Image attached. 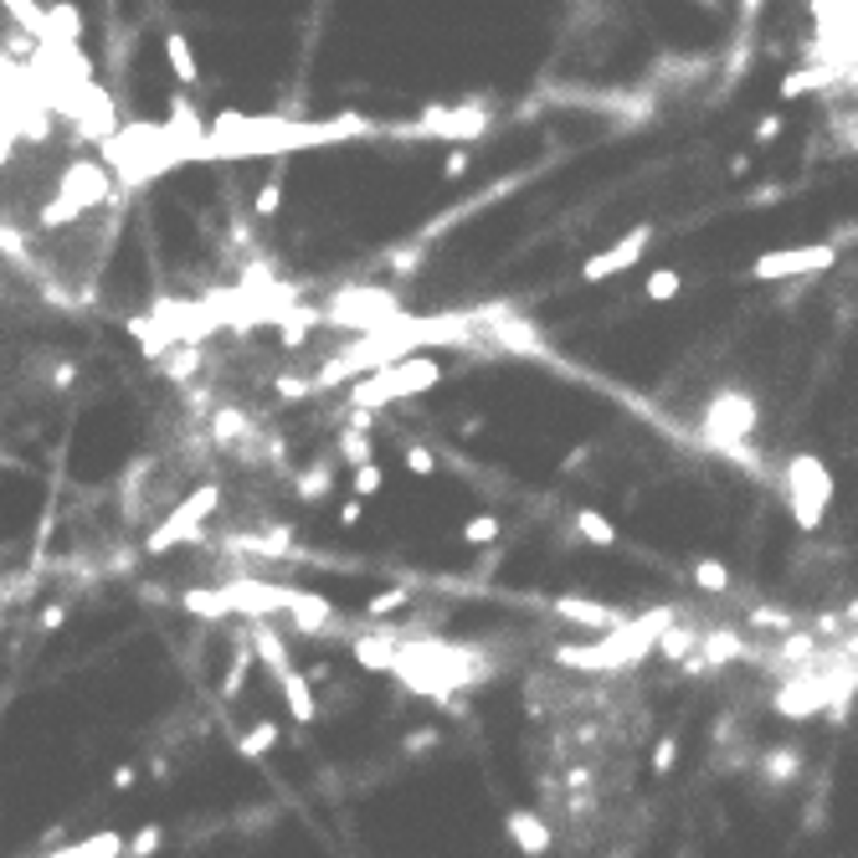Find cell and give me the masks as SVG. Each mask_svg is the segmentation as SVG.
I'll list each match as a JSON object with an SVG mask.
<instances>
[{
  "label": "cell",
  "instance_id": "42",
  "mask_svg": "<svg viewBox=\"0 0 858 858\" xmlns=\"http://www.w3.org/2000/svg\"><path fill=\"white\" fill-rule=\"evenodd\" d=\"M679 288H684V278L673 268H658V273H648V299H679Z\"/></svg>",
  "mask_w": 858,
  "mask_h": 858
},
{
  "label": "cell",
  "instance_id": "16",
  "mask_svg": "<svg viewBox=\"0 0 858 858\" xmlns=\"http://www.w3.org/2000/svg\"><path fill=\"white\" fill-rule=\"evenodd\" d=\"M556 617L560 623H576V627H591V633H612V627H623V617L612 612V606L591 602V596H556Z\"/></svg>",
  "mask_w": 858,
  "mask_h": 858
},
{
  "label": "cell",
  "instance_id": "12",
  "mask_svg": "<svg viewBox=\"0 0 858 858\" xmlns=\"http://www.w3.org/2000/svg\"><path fill=\"white\" fill-rule=\"evenodd\" d=\"M705 427H709V438L720 442V448L735 453L741 438L756 427V406H751V396H735V391H730V396H715L709 411H705Z\"/></svg>",
  "mask_w": 858,
  "mask_h": 858
},
{
  "label": "cell",
  "instance_id": "22",
  "mask_svg": "<svg viewBox=\"0 0 858 858\" xmlns=\"http://www.w3.org/2000/svg\"><path fill=\"white\" fill-rule=\"evenodd\" d=\"M232 550H247V556H268V560H283L293 550V524H268L257 535H236Z\"/></svg>",
  "mask_w": 858,
  "mask_h": 858
},
{
  "label": "cell",
  "instance_id": "7",
  "mask_svg": "<svg viewBox=\"0 0 858 858\" xmlns=\"http://www.w3.org/2000/svg\"><path fill=\"white\" fill-rule=\"evenodd\" d=\"M827 505H833V473L823 468V457L812 453H791L787 463V509L791 520H797V530H818L827 514Z\"/></svg>",
  "mask_w": 858,
  "mask_h": 858
},
{
  "label": "cell",
  "instance_id": "32",
  "mask_svg": "<svg viewBox=\"0 0 858 858\" xmlns=\"http://www.w3.org/2000/svg\"><path fill=\"white\" fill-rule=\"evenodd\" d=\"M576 535L587 540V545H602V550H612V545H617V530H612V520H606V514H596V509H576Z\"/></svg>",
  "mask_w": 858,
  "mask_h": 858
},
{
  "label": "cell",
  "instance_id": "21",
  "mask_svg": "<svg viewBox=\"0 0 858 858\" xmlns=\"http://www.w3.org/2000/svg\"><path fill=\"white\" fill-rule=\"evenodd\" d=\"M165 129H170V139H181V144H206V118H201V108L190 103V93H175V98H170Z\"/></svg>",
  "mask_w": 858,
  "mask_h": 858
},
{
  "label": "cell",
  "instance_id": "37",
  "mask_svg": "<svg viewBox=\"0 0 858 858\" xmlns=\"http://www.w3.org/2000/svg\"><path fill=\"white\" fill-rule=\"evenodd\" d=\"M160 848H165V823H144V827L135 833V838H129L124 858H154Z\"/></svg>",
  "mask_w": 858,
  "mask_h": 858
},
{
  "label": "cell",
  "instance_id": "49",
  "mask_svg": "<svg viewBox=\"0 0 858 858\" xmlns=\"http://www.w3.org/2000/svg\"><path fill=\"white\" fill-rule=\"evenodd\" d=\"M108 787H114V791H135V787H139V766H129V761H118L114 772H108Z\"/></svg>",
  "mask_w": 858,
  "mask_h": 858
},
{
  "label": "cell",
  "instance_id": "1",
  "mask_svg": "<svg viewBox=\"0 0 858 858\" xmlns=\"http://www.w3.org/2000/svg\"><path fill=\"white\" fill-rule=\"evenodd\" d=\"M381 135V124L366 114H335V118H299V114H217L206 129V154L211 160H288L299 150L320 144H345V139Z\"/></svg>",
  "mask_w": 858,
  "mask_h": 858
},
{
  "label": "cell",
  "instance_id": "31",
  "mask_svg": "<svg viewBox=\"0 0 858 858\" xmlns=\"http://www.w3.org/2000/svg\"><path fill=\"white\" fill-rule=\"evenodd\" d=\"M278 741H283L278 720H257L253 730H242V735H236V756H242V761H257V756H268Z\"/></svg>",
  "mask_w": 858,
  "mask_h": 858
},
{
  "label": "cell",
  "instance_id": "46",
  "mask_svg": "<svg viewBox=\"0 0 858 858\" xmlns=\"http://www.w3.org/2000/svg\"><path fill=\"white\" fill-rule=\"evenodd\" d=\"M438 745H442V735L432 730V724H421V730H411V735H406V756H421V751H438Z\"/></svg>",
  "mask_w": 858,
  "mask_h": 858
},
{
  "label": "cell",
  "instance_id": "26",
  "mask_svg": "<svg viewBox=\"0 0 858 858\" xmlns=\"http://www.w3.org/2000/svg\"><path fill=\"white\" fill-rule=\"evenodd\" d=\"M278 689H283L288 715H293L299 724H314V720H320V705H314V684L303 679V669H288L283 679H278Z\"/></svg>",
  "mask_w": 858,
  "mask_h": 858
},
{
  "label": "cell",
  "instance_id": "4",
  "mask_svg": "<svg viewBox=\"0 0 858 858\" xmlns=\"http://www.w3.org/2000/svg\"><path fill=\"white\" fill-rule=\"evenodd\" d=\"M442 381V366L432 355H406L396 366H381V371L360 375L350 391V406L355 411H381L391 402H406V396H421V391H432Z\"/></svg>",
  "mask_w": 858,
  "mask_h": 858
},
{
  "label": "cell",
  "instance_id": "40",
  "mask_svg": "<svg viewBox=\"0 0 858 858\" xmlns=\"http://www.w3.org/2000/svg\"><path fill=\"white\" fill-rule=\"evenodd\" d=\"M278 206H283V170H273V175H268V186L257 190L253 211H257V217H278Z\"/></svg>",
  "mask_w": 858,
  "mask_h": 858
},
{
  "label": "cell",
  "instance_id": "38",
  "mask_svg": "<svg viewBox=\"0 0 858 858\" xmlns=\"http://www.w3.org/2000/svg\"><path fill=\"white\" fill-rule=\"evenodd\" d=\"M0 253L11 257V263H21V268H36V253L26 247V236L16 227H5V221H0Z\"/></svg>",
  "mask_w": 858,
  "mask_h": 858
},
{
  "label": "cell",
  "instance_id": "50",
  "mask_svg": "<svg viewBox=\"0 0 858 858\" xmlns=\"http://www.w3.org/2000/svg\"><path fill=\"white\" fill-rule=\"evenodd\" d=\"M417 263H421L417 247H396V253H386V268H391V273H411Z\"/></svg>",
  "mask_w": 858,
  "mask_h": 858
},
{
  "label": "cell",
  "instance_id": "15",
  "mask_svg": "<svg viewBox=\"0 0 858 858\" xmlns=\"http://www.w3.org/2000/svg\"><path fill=\"white\" fill-rule=\"evenodd\" d=\"M288 623L299 638H324V633H335V606L320 591H288Z\"/></svg>",
  "mask_w": 858,
  "mask_h": 858
},
{
  "label": "cell",
  "instance_id": "41",
  "mask_svg": "<svg viewBox=\"0 0 858 858\" xmlns=\"http://www.w3.org/2000/svg\"><path fill=\"white\" fill-rule=\"evenodd\" d=\"M350 488H355V499H375V494L386 488V473H381V463H366V468H355Z\"/></svg>",
  "mask_w": 858,
  "mask_h": 858
},
{
  "label": "cell",
  "instance_id": "53",
  "mask_svg": "<svg viewBox=\"0 0 858 858\" xmlns=\"http://www.w3.org/2000/svg\"><path fill=\"white\" fill-rule=\"evenodd\" d=\"M776 129H781V118H776V114H766V118H761V124H756V139H761V144H766V139H776Z\"/></svg>",
  "mask_w": 858,
  "mask_h": 858
},
{
  "label": "cell",
  "instance_id": "54",
  "mask_svg": "<svg viewBox=\"0 0 858 858\" xmlns=\"http://www.w3.org/2000/svg\"><path fill=\"white\" fill-rule=\"evenodd\" d=\"M339 524H360V499H345V505H339Z\"/></svg>",
  "mask_w": 858,
  "mask_h": 858
},
{
  "label": "cell",
  "instance_id": "25",
  "mask_svg": "<svg viewBox=\"0 0 858 858\" xmlns=\"http://www.w3.org/2000/svg\"><path fill=\"white\" fill-rule=\"evenodd\" d=\"M165 62H170V78L181 88H196L201 83V62L190 51V36L186 32H165Z\"/></svg>",
  "mask_w": 858,
  "mask_h": 858
},
{
  "label": "cell",
  "instance_id": "52",
  "mask_svg": "<svg viewBox=\"0 0 858 858\" xmlns=\"http://www.w3.org/2000/svg\"><path fill=\"white\" fill-rule=\"evenodd\" d=\"M11 154H16V135H11V124L0 118V165H5Z\"/></svg>",
  "mask_w": 858,
  "mask_h": 858
},
{
  "label": "cell",
  "instance_id": "14",
  "mask_svg": "<svg viewBox=\"0 0 858 858\" xmlns=\"http://www.w3.org/2000/svg\"><path fill=\"white\" fill-rule=\"evenodd\" d=\"M505 833H509V843H514L524 858H545L550 848H556V833H550V823H545L540 812H530V808L505 812Z\"/></svg>",
  "mask_w": 858,
  "mask_h": 858
},
{
  "label": "cell",
  "instance_id": "36",
  "mask_svg": "<svg viewBox=\"0 0 858 858\" xmlns=\"http://www.w3.org/2000/svg\"><path fill=\"white\" fill-rule=\"evenodd\" d=\"M339 457H345L350 468H366V463H375V457H371V432H355V427H345V432H339Z\"/></svg>",
  "mask_w": 858,
  "mask_h": 858
},
{
  "label": "cell",
  "instance_id": "30",
  "mask_svg": "<svg viewBox=\"0 0 858 858\" xmlns=\"http://www.w3.org/2000/svg\"><path fill=\"white\" fill-rule=\"evenodd\" d=\"M0 5H5V16L16 21V32H26L36 47L47 42V5L42 0H0Z\"/></svg>",
  "mask_w": 858,
  "mask_h": 858
},
{
  "label": "cell",
  "instance_id": "44",
  "mask_svg": "<svg viewBox=\"0 0 858 858\" xmlns=\"http://www.w3.org/2000/svg\"><path fill=\"white\" fill-rule=\"evenodd\" d=\"M463 540H468V545H494V540H499V520H494V514H473V520L463 524Z\"/></svg>",
  "mask_w": 858,
  "mask_h": 858
},
{
  "label": "cell",
  "instance_id": "20",
  "mask_svg": "<svg viewBox=\"0 0 858 858\" xmlns=\"http://www.w3.org/2000/svg\"><path fill=\"white\" fill-rule=\"evenodd\" d=\"M47 42L51 47H83V11L72 0H51L47 5Z\"/></svg>",
  "mask_w": 858,
  "mask_h": 858
},
{
  "label": "cell",
  "instance_id": "6",
  "mask_svg": "<svg viewBox=\"0 0 858 858\" xmlns=\"http://www.w3.org/2000/svg\"><path fill=\"white\" fill-rule=\"evenodd\" d=\"M494 129V108L478 98L468 103H432L421 108L411 124H396L391 135L396 139H442V144H468V139H484Z\"/></svg>",
  "mask_w": 858,
  "mask_h": 858
},
{
  "label": "cell",
  "instance_id": "10",
  "mask_svg": "<svg viewBox=\"0 0 858 858\" xmlns=\"http://www.w3.org/2000/svg\"><path fill=\"white\" fill-rule=\"evenodd\" d=\"M833 268V247L827 242H812V247H787V253H766L751 263V278L761 283H776V278H808V273Z\"/></svg>",
  "mask_w": 858,
  "mask_h": 858
},
{
  "label": "cell",
  "instance_id": "47",
  "mask_svg": "<svg viewBox=\"0 0 858 858\" xmlns=\"http://www.w3.org/2000/svg\"><path fill=\"white\" fill-rule=\"evenodd\" d=\"M673 761H679V741H673V735H663V741L653 745V776H669Z\"/></svg>",
  "mask_w": 858,
  "mask_h": 858
},
{
  "label": "cell",
  "instance_id": "57",
  "mask_svg": "<svg viewBox=\"0 0 858 858\" xmlns=\"http://www.w3.org/2000/svg\"><path fill=\"white\" fill-rule=\"evenodd\" d=\"M756 5H761V0H745V11H756Z\"/></svg>",
  "mask_w": 858,
  "mask_h": 858
},
{
  "label": "cell",
  "instance_id": "28",
  "mask_svg": "<svg viewBox=\"0 0 858 858\" xmlns=\"http://www.w3.org/2000/svg\"><path fill=\"white\" fill-rule=\"evenodd\" d=\"M190 617H201V623H221V617H232V602H227V587H196L181 596Z\"/></svg>",
  "mask_w": 858,
  "mask_h": 858
},
{
  "label": "cell",
  "instance_id": "29",
  "mask_svg": "<svg viewBox=\"0 0 858 858\" xmlns=\"http://www.w3.org/2000/svg\"><path fill=\"white\" fill-rule=\"evenodd\" d=\"M761 776H766L772 787L797 781V776H802V751H797V745H776V751H766V756H761Z\"/></svg>",
  "mask_w": 858,
  "mask_h": 858
},
{
  "label": "cell",
  "instance_id": "19",
  "mask_svg": "<svg viewBox=\"0 0 858 858\" xmlns=\"http://www.w3.org/2000/svg\"><path fill=\"white\" fill-rule=\"evenodd\" d=\"M324 324L320 309H309V303H288L283 314L273 320V329H278V339H283V350H303L309 345V335Z\"/></svg>",
  "mask_w": 858,
  "mask_h": 858
},
{
  "label": "cell",
  "instance_id": "43",
  "mask_svg": "<svg viewBox=\"0 0 858 858\" xmlns=\"http://www.w3.org/2000/svg\"><path fill=\"white\" fill-rule=\"evenodd\" d=\"M694 581L705 591H730V571H724L720 560H694Z\"/></svg>",
  "mask_w": 858,
  "mask_h": 858
},
{
  "label": "cell",
  "instance_id": "45",
  "mask_svg": "<svg viewBox=\"0 0 858 858\" xmlns=\"http://www.w3.org/2000/svg\"><path fill=\"white\" fill-rule=\"evenodd\" d=\"M402 463H406V473H417V478H432V473H438V457H432V448H421V442L406 448Z\"/></svg>",
  "mask_w": 858,
  "mask_h": 858
},
{
  "label": "cell",
  "instance_id": "34",
  "mask_svg": "<svg viewBox=\"0 0 858 858\" xmlns=\"http://www.w3.org/2000/svg\"><path fill=\"white\" fill-rule=\"evenodd\" d=\"M253 663H257L253 642L242 638V642H236V653H232V669H227V679H221V699H236V694H242V679L253 673Z\"/></svg>",
  "mask_w": 858,
  "mask_h": 858
},
{
  "label": "cell",
  "instance_id": "55",
  "mask_svg": "<svg viewBox=\"0 0 858 858\" xmlns=\"http://www.w3.org/2000/svg\"><path fill=\"white\" fill-rule=\"evenodd\" d=\"M150 776H154V781H160V787H170V761H154V766H150Z\"/></svg>",
  "mask_w": 858,
  "mask_h": 858
},
{
  "label": "cell",
  "instance_id": "24",
  "mask_svg": "<svg viewBox=\"0 0 858 858\" xmlns=\"http://www.w3.org/2000/svg\"><path fill=\"white\" fill-rule=\"evenodd\" d=\"M253 438V421L242 406H211V442L217 448H247Z\"/></svg>",
  "mask_w": 858,
  "mask_h": 858
},
{
  "label": "cell",
  "instance_id": "18",
  "mask_svg": "<svg viewBox=\"0 0 858 858\" xmlns=\"http://www.w3.org/2000/svg\"><path fill=\"white\" fill-rule=\"evenodd\" d=\"M124 848H129V838H124V833H114V827H103V833H88L83 843L42 848V854H32V858H124Z\"/></svg>",
  "mask_w": 858,
  "mask_h": 858
},
{
  "label": "cell",
  "instance_id": "17",
  "mask_svg": "<svg viewBox=\"0 0 858 858\" xmlns=\"http://www.w3.org/2000/svg\"><path fill=\"white\" fill-rule=\"evenodd\" d=\"M396 653H402L396 633H360V638H350V658L371 673H391L396 669Z\"/></svg>",
  "mask_w": 858,
  "mask_h": 858
},
{
  "label": "cell",
  "instance_id": "13",
  "mask_svg": "<svg viewBox=\"0 0 858 858\" xmlns=\"http://www.w3.org/2000/svg\"><path fill=\"white\" fill-rule=\"evenodd\" d=\"M288 591L293 587H273V581H257V576H242V581H227V602L247 623H263L268 612H288Z\"/></svg>",
  "mask_w": 858,
  "mask_h": 858
},
{
  "label": "cell",
  "instance_id": "33",
  "mask_svg": "<svg viewBox=\"0 0 858 858\" xmlns=\"http://www.w3.org/2000/svg\"><path fill=\"white\" fill-rule=\"evenodd\" d=\"M329 484H335V463H329V457H320L314 468L299 473V499H303V505H320L324 494H329Z\"/></svg>",
  "mask_w": 858,
  "mask_h": 858
},
{
  "label": "cell",
  "instance_id": "9",
  "mask_svg": "<svg viewBox=\"0 0 858 858\" xmlns=\"http://www.w3.org/2000/svg\"><path fill=\"white\" fill-rule=\"evenodd\" d=\"M57 114L68 118L72 135L83 139V144H103V139H108V135L118 129V124H124V118H118L114 93H108V88H103L98 78H93V83H83L78 93H68V103H62Z\"/></svg>",
  "mask_w": 858,
  "mask_h": 858
},
{
  "label": "cell",
  "instance_id": "48",
  "mask_svg": "<svg viewBox=\"0 0 858 858\" xmlns=\"http://www.w3.org/2000/svg\"><path fill=\"white\" fill-rule=\"evenodd\" d=\"M468 165H473L468 144H457V150H448V160H442V175H448V181H457V175H468Z\"/></svg>",
  "mask_w": 858,
  "mask_h": 858
},
{
  "label": "cell",
  "instance_id": "8",
  "mask_svg": "<svg viewBox=\"0 0 858 858\" xmlns=\"http://www.w3.org/2000/svg\"><path fill=\"white\" fill-rule=\"evenodd\" d=\"M217 509H221V488L217 484H196L186 499H181V505L170 509L165 520H160L150 535H144V550H150V556H165V550H175V545L196 540Z\"/></svg>",
  "mask_w": 858,
  "mask_h": 858
},
{
  "label": "cell",
  "instance_id": "51",
  "mask_svg": "<svg viewBox=\"0 0 858 858\" xmlns=\"http://www.w3.org/2000/svg\"><path fill=\"white\" fill-rule=\"evenodd\" d=\"M62 623H68V606H62V602H47V606H42V633H57Z\"/></svg>",
  "mask_w": 858,
  "mask_h": 858
},
{
  "label": "cell",
  "instance_id": "5",
  "mask_svg": "<svg viewBox=\"0 0 858 858\" xmlns=\"http://www.w3.org/2000/svg\"><path fill=\"white\" fill-rule=\"evenodd\" d=\"M320 314H324V324H335V329L375 335V329H386V324L402 320V299L381 283H345Z\"/></svg>",
  "mask_w": 858,
  "mask_h": 858
},
{
  "label": "cell",
  "instance_id": "56",
  "mask_svg": "<svg viewBox=\"0 0 858 858\" xmlns=\"http://www.w3.org/2000/svg\"><path fill=\"white\" fill-rule=\"evenodd\" d=\"M72 375H78V371H72L68 360H62V366H57V375H51V381H57V386H72Z\"/></svg>",
  "mask_w": 858,
  "mask_h": 858
},
{
  "label": "cell",
  "instance_id": "35",
  "mask_svg": "<svg viewBox=\"0 0 858 858\" xmlns=\"http://www.w3.org/2000/svg\"><path fill=\"white\" fill-rule=\"evenodd\" d=\"M406 602H411V587L381 591V596H371V602H366V623H386V617H396Z\"/></svg>",
  "mask_w": 858,
  "mask_h": 858
},
{
  "label": "cell",
  "instance_id": "11",
  "mask_svg": "<svg viewBox=\"0 0 858 858\" xmlns=\"http://www.w3.org/2000/svg\"><path fill=\"white\" fill-rule=\"evenodd\" d=\"M648 242H653V227L642 221V227H633V232H627L623 242H612V247H602L596 257H587V268H581V283H606V278L627 273L642 253H648Z\"/></svg>",
  "mask_w": 858,
  "mask_h": 858
},
{
  "label": "cell",
  "instance_id": "23",
  "mask_svg": "<svg viewBox=\"0 0 858 858\" xmlns=\"http://www.w3.org/2000/svg\"><path fill=\"white\" fill-rule=\"evenodd\" d=\"M247 642H253V653H257V663L273 673V679H283L293 663H288V648H283V638H278V627H268V623H253L247 627Z\"/></svg>",
  "mask_w": 858,
  "mask_h": 858
},
{
  "label": "cell",
  "instance_id": "39",
  "mask_svg": "<svg viewBox=\"0 0 858 858\" xmlns=\"http://www.w3.org/2000/svg\"><path fill=\"white\" fill-rule=\"evenodd\" d=\"M273 391H278V402H309V396H314V375L283 371L278 381H273Z\"/></svg>",
  "mask_w": 858,
  "mask_h": 858
},
{
  "label": "cell",
  "instance_id": "2",
  "mask_svg": "<svg viewBox=\"0 0 858 858\" xmlns=\"http://www.w3.org/2000/svg\"><path fill=\"white\" fill-rule=\"evenodd\" d=\"M98 154H103V165H108V175L118 181V190H144L150 181L170 175V170L211 160L206 144H181V139H170V129L154 124V118H129V124H118L114 135L98 144Z\"/></svg>",
  "mask_w": 858,
  "mask_h": 858
},
{
  "label": "cell",
  "instance_id": "27",
  "mask_svg": "<svg viewBox=\"0 0 858 858\" xmlns=\"http://www.w3.org/2000/svg\"><path fill=\"white\" fill-rule=\"evenodd\" d=\"M154 360H160L165 381H175V386H190V381H196V371H201L206 350H201V345H170V350L154 355Z\"/></svg>",
  "mask_w": 858,
  "mask_h": 858
},
{
  "label": "cell",
  "instance_id": "3",
  "mask_svg": "<svg viewBox=\"0 0 858 858\" xmlns=\"http://www.w3.org/2000/svg\"><path fill=\"white\" fill-rule=\"evenodd\" d=\"M98 206H118V181L108 175V165H103V160H68V165H62V181H57V196L36 211V227H42V232H57V227L83 221L88 211H98Z\"/></svg>",
  "mask_w": 858,
  "mask_h": 858
}]
</instances>
